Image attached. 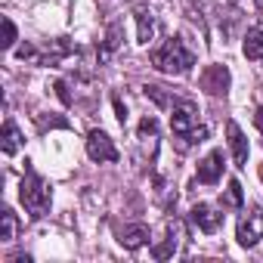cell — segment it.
<instances>
[{
  "label": "cell",
  "mask_w": 263,
  "mask_h": 263,
  "mask_svg": "<svg viewBox=\"0 0 263 263\" xmlns=\"http://www.w3.org/2000/svg\"><path fill=\"white\" fill-rule=\"evenodd\" d=\"M171 130H174V137L180 140V149H183V152H186L189 146L208 140V127L198 124V108H195V102H189V99L174 102V108H171Z\"/></svg>",
  "instance_id": "6da1fadb"
},
{
  "label": "cell",
  "mask_w": 263,
  "mask_h": 263,
  "mask_svg": "<svg viewBox=\"0 0 263 263\" xmlns=\"http://www.w3.org/2000/svg\"><path fill=\"white\" fill-rule=\"evenodd\" d=\"M152 65L164 74H186L195 65V53L180 41V37H167L158 50H152Z\"/></svg>",
  "instance_id": "7a4b0ae2"
},
{
  "label": "cell",
  "mask_w": 263,
  "mask_h": 263,
  "mask_svg": "<svg viewBox=\"0 0 263 263\" xmlns=\"http://www.w3.org/2000/svg\"><path fill=\"white\" fill-rule=\"evenodd\" d=\"M19 201L25 204L31 220H41L50 211V201H53L50 183L41 174H34L31 167H25V177H22V186H19Z\"/></svg>",
  "instance_id": "3957f363"
},
{
  "label": "cell",
  "mask_w": 263,
  "mask_h": 263,
  "mask_svg": "<svg viewBox=\"0 0 263 263\" xmlns=\"http://www.w3.org/2000/svg\"><path fill=\"white\" fill-rule=\"evenodd\" d=\"M260 238H263V211L257 208V211L241 214V220H238V245L254 248Z\"/></svg>",
  "instance_id": "277c9868"
},
{
  "label": "cell",
  "mask_w": 263,
  "mask_h": 263,
  "mask_svg": "<svg viewBox=\"0 0 263 263\" xmlns=\"http://www.w3.org/2000/svg\"><path fill=\"white\" fill-rule=\"evenodd\" d=\"M87 155H90L93 161H99V164L118 161V149H115V143L108 140V134H102V130H90V134H87Z\"/></svg>",
  "instance_id": "5b68a950"
},
{
  "label": "cell",
  "mask_w": 263,
  "mask_h": 263,
  "mask_svg": "<svg viewBox=\"0 0 263 263\" xmlns=\"http://www.w3.org/2000/svg\"><path fill=\"white\" fill-rule=\"evenodd\" d=\"M201 87L211 93V96H223L229 90V68L226 65H211L204 74H201Z\"/></svg>",
  "instance_id": "8992f818"
},
{
  "label": "cell",
  "mask_w": 263,
  "mask_h": 263,
  "mask_svg": "<svg viewBox=\"0 0 263 263\" xmlns=\"http://www.w3.org/2000/svg\"><path fill=\"white\" fill-rule=\"evenodd\" d=\"M189 217H192V223H195L201 232H208V235H214V232L220 229V223H223V214L214 211L211 204H195Z\"/></svg>",
  "instance_id": "52a82bcc"
},
{
  "label": "cell",
  "mask_w": 263,
  "mask_h": 263,
  "mask_svg": "<svg viewBox=\"0 0 263 263\" xmlns=\"http://www.w3.org/2000/svg\"><path fill=\"white\" fill-rule=\"evenodd\" d=\"M226 137H229V146H232V158H235V167H248V140H245V134L238 130V124L235 121H229L226 124Z\"/></svg>",
  "instance_id": "ba28073f"
},
{
  "label": "cell",
  "mask_w": 263,
  "mask_h": 263,
  "mask_svg": "<svg viewBox=\"0 0 263 263\" xmlns=\"http://www.w3.org/2000/svg\"><path fill=\"white\" fill-rule=\"evenodd\" d=\"M177 238H183V226H180L177 220H167V238H164L161 245L152 248V257H155V260L174 257V254H177Z\"/></svg>",
  "instance_id": "9c48e42d"
},
{
  "label": "cell",
  "mask_w": 263,
  "mask_h": 263,
  "mask_svg": "<svg viewBox=\"0 0 263 263\" xmlns=\"http://www.w3.org/2000/svg\"><path fill=\"white\" fill-rule=\"evenodd\" d=\"M223 174V152H211L201 164H198V183L204 186H214Z\"/></svg>",
  "instance_id": "30bf717a"
},
{
  "label": "cell",
  "mask_w": 263,
  "mask_h": 263,
  "mask_svg": "<svg viewBox=\"0 0 263 263\" xmlns=\"http://www.w3.org/2000/svg\"><path fill=\"white\" fill-rule=\"evenodd\" d=\"M118 241H121L127 251H137L140 245H146V241H149V226H143V223L124 226V229L118 232Z\"/></svg>",
  "instance_id": "8fae6325"
},
{
  "label": "cell",
  "mask_w": 263,
  "mask_h": 263,
  "mask_svg": "<svg viewBox=\"0 0 263 263\" xmlns=\"http://www.w3.org/2000/svg\"><path fill=\"white\" fill-rule=\"evenodd\" d=\"M241 50H245V56H248L251 62H260V65H263V31H260V28H248Z\"/></svg>",
  "instance_id": "7c38bea8"
},
{
  "label": "cell",
  "mask_w": 263,
  "mask_h": 263,
  "mask_svg": "<svg viewBox=\"0 0 263 263\" xmlns=\"http://www.w3.org/2000/svg\"><path fill=\"white\" fill-rule=\"evenodd\" d=\"M19 146H22L19 127H16V121H13V118H7V124H4V143H0V149H4V155H16V152H19Z\"/></svg>",
  "instance_id": "4fadbf2b"
},
{
  "label": "cell",
  "mask_w": 263,
  "mask_h": 263,
  "mask_svg": "<svg viewBox=\"0 0 263 263\" xmlns=\"http://www.w3.org/2000/svg\"><path fill=\"white\" fill-rule=\"evenodd\" d=\"M140 143L149 146V155L155 158V149H158V124H155V118L140 121Z\"/></svg>",
  "instance_id": "5bb4252c"
},
{
  "label": "cell",
  "mask_w": 263,
  "mask_h": 263,
  "mask_svg": "<svg viewBox=\"0 0 263 263\" xmlns=\"http://www.w3.org/2000/svg\"><path fill=\"white\" fill-rule=\"evenodd\" d=\"M155 37V19H152V13L149 10H137V41L140 44H149Z\"/></svg>",
  "instance_id": "9a60e30c"
},
{
  "label": "cell",
  "mask_w": 263,
  "mask_h": 263,
  "mask_svg": "<svg viewBox=\"0 0 263 263\" xmlns=\"http://www.w3.org/2000/svg\"><path fill=\"white\" fill-rule=\"evenodd\" d=\"M0 220H4V229H0V241H13L16 232H19V223H16V214L10 208L0 211Z\"/></svg>",
  "instance_id": "2e32d148"
},
{
  "label": "cell",
  "mask_w": 263,
  "mask_h": 263,
  "mask_svg": "<svg viewBox=\"0 0 263 263\" xmlns=\"http://www.w3.org/2000/svg\"><path fill=\"white\" fill-rule=\"evenodd\" d=\"M118 37H121V28H118V25H111V28H108V34H105V44H102V50H99V62H108V56H111V53L118 50V44H121Z\"/></svg>",
  "instance_id": "e0dca14e"
},
{
  "label": "cell",
  "mask_w": 263,
  "mask_h": 263,
  "mask_svg": "<svg viewBox=\"0 0 263 263\" xmlns=\"http://www.w3.org/2000/svg\"><path fill=\"white\" fill-rule=\"evenodd\" d=\"M241 201H245V195H241V183H238V180H229L226 204H232V208H241Z\"/></svg>",
  "instance_id": "ac0fdd59"
},
{
  "label": "cell",
  "mask_w": 263,
  "mask_h": 263,
  "mask_svg": "<svg viewBox=\"0 0 263 263\" xmlns=\"http://www.w3.org/2000/svg\"><path fill=\"white\" fill-rule=\"evenodd\" d=\"M13 44H16V25L13 19H4V47L13 50Z\"/></svg>",
  "instance_id": "d6986e66"
},
{
  "label": "cell",
  "mask_w": 263,
  "mask_h": 263,
  "mask_svg": "<svg viewBox=\"0 0 263 263\" xmlns=\"http://www.w3.org/2000/svg\"><path fill=\"white\" fill-rule=\"evenodd\" d=\"M56 93H59V99H62L65 105H71V93H68V87H65L62 81H56Z\"/></svg>",
  "instance_id": "ffe728a7"
},
{
  "label": "cell",
  "mask_w": 263,
  "mask_h": 263,
  "mask_svg": "<svg viewBox=\"0 0 263 263\" xmlns=\"http://www.w3.org/2000/svg\"><path fill=\"white\" fill-rule=\"evenodd\" d=\"M111 102H115V111H118V121L124 124V121H127V108H124V102H121V96H115Z\"/></svg>",
  "instance_id": "44dd1931"
},
{
  "label": "cell",
  "mask_w": 263,
  "mask_h": 263,
  "mask_svg": "<svg viewBox=\"0 0 263 263\" xmlns=\"http://www.w3.org/2000/svg\"><path fill=\"white\" fill-rule=\"evenodd\" d=\"M254 124H257V130H260V134H263V105L257 108V115H254Z\"/></svg>",
  "instance_id": "7402d4cb"
},
{
  "label": "cell",
  "mask_w": 263,
  "mask_h": 263,
  "mask_svg": "<svg viewBox=\"0 0 263 263\" xmlns=\"http://www.w3.org/2000/svg\"><path fill=\"white\" fill-rule=\"evenodd\" d=\"M260 180H263V164H260Z\"/></svg>",
  "instance_id": "603a6c76"
}]
</instances>
